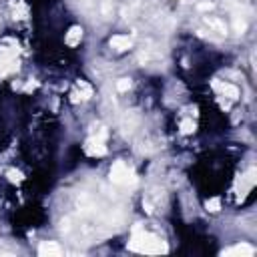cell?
<instances>
[{
  "label": "cell",
  "mask_w": 257,
  "mask_h": 257,
  "mask_svg": "<svg viewBox=\"0 0 257 257\" xmlns=\"http://www.w3.org/2000/svg\"><path fill=\"white\" fill-rule=\"evenodd\" d=\"M82 38V28L80 26H70L68 32H66V44L68 46H76Z\"/></svg>",
  "instance_id": "cell-9"
},
{
  "label": "cell",
  "mask_w": 257,
  "mask_h": 257,
  "mask_svg": "<svg viewBox=\"0 0 257 257\" xmlns=\"http://www.w3.org/2000/svg\"><path fill=\"white\" fill-rule=\"evenodd\" d=\"M38 86V82H28L26 84V90H32V88H36Z\"/></svg>",
  "instance_id": "cell-20"
},
{
  "label": "cell",
  "mask_w": 257,
  "mask_h": 257,
  "mask_svg": "<svg viewBox=\"0 0 257 257\" xmlns=\"http://www.w3.org/2000/svg\"><path fill=\"white\" fill-rule=\"evenodd\" d=\"M253 253H255V249L247 243H241V245H235V247L223 251V255H241V257H251Z\"/></svg>",
  "instance_id": "cell-8"
},
{
  "label": "cell",
  "mask_w": 257,
  "mask_h": 257,
  "mask_svg": "<svg viewBox=\"0 0 257 257\" xmlns=\"http://www.w3.org/2000/svg\"><path fill=\"white\" fill-rule=\"evenodd\" d=\"M128 88H131V80H128V78H120V80L116 82V90H118V92H126Z\"/></svg>",
  "instance_id": "cell-15"
},
{
  "label": "cell",
  "mask_w": 257,
  "mask_h": 257,
  "mask_svg": "<svg viewBox=\"0 0 257 257\" xmlns=\"http://www.w3.org/2000/svg\"><path fill=\"white\" fill-rule=\"evenodd\" d=\"M197 8H199V10H211V8H213V2H201Z\"/></svg>",
  "instance_id": "cell-19"
},
{
  "label": "cell",
  "mask_w": 257,
  "mask_h": 257,
  "mask_svg": "<svg viewBox=\"0 0 257 257\" xmlns=\"http://www.w3.org/2000/svg\"><path fill=\"white\" fill-rule=\"evenodd\" d=\"M219 207H221V201L219 199H209L207 201V209L209 211H219Z\"/></svg>",
  "instance_id": "cell-17"
},
{
  "label": "cell",
  "mask_w": 257,
  "mask_h": 257,
  "mask_svg": "<svg viewBox=\"0 0 257 257\" xmlns=\"http://www.w3.org/2000/svg\"><path fill=\"white\" fill-rule=\"evenodd\" d=\"M106 137H108V131L104 124H94L92 126V135L90 139L86 141L84 145V151L90 155V157H102L106 155Z\"/></svg>",
  "instance_id": "cell-2"
},
{
  "label": "cell",
  "mask_w": 257,
  "mask_h": 257,
  "mask_svg": "<svg viewBox=\"0 0 257 257\" xmlns=\"http://www.w3.org/2000/svg\"><path fill=\"white\" fill-rule=\"evenodd\" d=\"M110 2H112V0H102V14H104V16L110 14Z\"/></svg>",
  "instance_id": "cell-18"
},
{
  "label": "cell",
  "mask_w": 257,
  "mask_h": 257,
  "mask_svg": "<svg viewBox=\"0 0 257 257\" xmlns=\"http://www.w3.org/2000/svg\"><path fill=\"white\" fill-rule=\"evenodd\" d=\"M6 175H8V179H10L12 183H20V181H22V173L16 171V169H8Z\"/></svg>",
  "instance_id": "cell-13"
},
{
  "label": "cell",
  "mask_w": 257,
  "mask_h": 257,
  "mask_svg": "<svg viewBox=\"0 0 257 257\" xmlns=\"http://www.w3.org/2000/svg\"><path fill=\"white\" fill-rule=\"evenodd\" d=\"M92 96V86L86 82V80H78L76 82V88L72 90V94H70V100L72 102H78V100H86V98H90Z\"/></svg>",
  "instance_id": "cell-4"
},
{
  "label": "cell",
  "mask_w": 257,
  "mask_h": 257,
  "mask_svg": "<svg viewBox=\"0 0 257 257\" xmlns=\"http://www.w3.org/2000/svg\"><path fill=\"white\" fill-rule=\"evenodd\" d=\"M207 24L209 26H213V28H217L219 32H227V26H225V22H221V20H217V18H207Z\"/></svg>",
  "instance_id": "cell-12"
},
{
  "label": "cell",
  "mask_w": 257,
  "mask_h": 257,
  "mask_svg": "<svg viewBox=\"0 0 257 257\" xmlns=\"http://www.w3.org/2000/svg\"><path fill=\"white\" fill-rule=\"evenodd\" d=\"M245 28H247V24H245V20H241L239 16L235 18V30L239 32V34H243L245 32Z\"/></svg>",
  "instance_id": "cell-16"
},
{
  "label": "cell",
  "mask_w": 257,
  "mask_h": 257,
  "mask_svg": "<svg viewBox=\"0 0 257 257\" xmlns=\"http://www.w3.org/2000/svg\"><path fill=\"white\" fill-rule=\"evenodd\" d=\"M195 131V122L193 120H183L181 122V133L183 135H189V133H193Z\"/></svg>",
  "instance_id": "cell-14"
},
{
  "label": "cell",
  "mask_w": 257,
  "mask_h": 257,
  "mask_svg": "<svg viewBox=\"0 0 257 257\" xmlns=\"http://www.w3.org/2000/svg\"><path fill=\"white\" fill-rule=\"evenodd\" d=\"M38 255H42V257H58V255H62V247L58 243H54V241H44V243L38 245Z\"/></svg>",
  "instance_id": "cell-5"
},
{
  "label": "cell",
  "mask_w": 257,
  "mask_h": 257,
  "mask_svg": "<svg viewBox=\"0 0 257 257\" xmlns=\"http://www.w3.org/2000/svg\"><path fill=\"white\" fill-rule=\"evenodd\" d=\"M110 46L112 48H116V50H128L131 46H133V38L128 36V34H114L112 38H110Z\"/></svg>",
  "instance_id": "cell-7"
},
{
  "label": "cell",
  "mask_w": 257,
  "mask_h": 257,
  "mask_svg": "<svg viewBox=\"0 0 257 257\" xmlns=\"http://www.w3.org/2000/svg\"><path fill=\"white\" fill-rule=\"evenodd\" d=\"M137 124V114H131V120H128V116H124L122 118V133L124 135H128V133H133V126Z\"/></svg>",
  "instance_id": "cell-11"
},
{
  "label": "cell",
  "mask_w": 257,
  "mask_h": 257,
  "mask_svg": "<svg viewBox=\"0 0 257 257\" xmlns=\"http://www.w3.org/2000/svg\"><path fill=\"white\" fill-rule=\"evenodd\" d=\"M110 181L120 187H133L137 183V177H135V171L124 161H116L110 167Z\"/></svg>",
  "instance_id": "cell-3"
},
{
  "label": "cell",
  "mask_w": 257,
  "mask_h": 257,
  "mask_svg": "<svg viewBox=\"0 0 257 257\" xmlns=\"http://www.w3.org/2000/svg\"><path fill=\"white\" fill-rule=\"evenodd\" d=\"M128 249L135 251V253H145V255H155V253L167 251L161 237H157L149 231H141V229L133 231V237L128 241Z\"/></svg>",
  "instance_id": "cell-1"
},
{
  "label": "cell",
  "mask_w": 257,
  "mask_h": 257,
  "mask_svg": "<svg viewBox=\"0 0 257 257\" xmlns=\"http://www.w3.org/2000/svg\"><path fill=\"white\" fill-rule=\"evenodd\" d=\"M213 86H215L223 96H227V98H231V100H237V98H239V88H237L235 84H229V82H213Z\"/></svg>",
  "instance_id": "cell-6"
},
{
  "label": "cell",
  "mask_w": 257,
  "mask_h": 257,
  "mask_svg": "<svg viewBox=\"0 0 257 257\" xmlns=\"http://www.w3.org/2000/svg\"><path fill=\"white\" fill-rule=\"evenodd\" d=\"M10 8L14 12V18H26V14H28V8L22 0H10Z\"/></svg>",
  "instance_id": "cell-10"
}]
</instances>
